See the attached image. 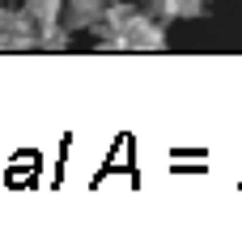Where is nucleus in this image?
<instances>
[{"label":"nucleus","mask_w":242,"mask_h":250,"mask_svg":"<svg viewBox=\"0 0 242 250\" xmlns=\"http://www.w3.org/2000/svg\"><path fill=\"white\" fill-rule=\"evenodd\" d=\"M0 4H4V0H0Z\"/></svg>","instance_id":"nucleus-7"},{"label":"nucleus","mask_w":242,"mask_h":250,"mask_svg":"<svg viewBox=\"0 0 242 250\" xmlns=\"http://www.w3.org/2000/svg\"><path fill=\"white\" fill-rule=\"evenodd\" d=\"M0 51H39V26L26 9L0 4Z\"/></svg>","instance_id":"nucleus-2"},{"label":"nucleus","mask_w":242,"mask_h":250,"mask_svg":"<svg viewBox=\"0 0 242 250\" xmlns=\"http://www.w3.org/2000/svg\"><path fill=\"white\" fill-rule=\"evenodd\" d=\"M22 9L34 17V26H55V21H60V9H64V0H22Z\"/></svg>","instance_id":"nucleus-5"},{"label":"nucleus","mask_w":242,"mask_h":250,"mask_svg":"<svg viewBox=\"0 0 242 250\" xmlns=\"http://www.w3.org/2000/svg\"><path fill=\"white\" fill-rule=\"evenodd\" d=\"M68 42H72V34L60 21L55 26H39V51H68Z\"/></svg>","instance_id":"nucleus-6"},{"label":"nucleus","mask_w":242,"mask_h":250,"mask_svg":"<svg viewBox=\"0 0 242 250\" xmlns=\"http://www.w3.org/2000/svg\"><path fill=\"white\" fill-rule=\"evenodd\" d=\"M102 4H107V0H64V9H60V26H64L68 34L94 30V21L102 17Z\"/></svg>","instance_id":"nucleus-4"},{"label":"nucleus","mask_w":242,"mask_h":250,"mask_svg":"<svg viewBox=\"0 0 242 250\" xmlns=\"http://www.w3.org/2000/svg\"><path fill=\"white\" fill-rule=\"evenodd\" d=\"M166 47H170V39H166V21L153 17L145 4L136 9V17L119 30V34L98 39V51H145L149 55V51H166Z\"/></svg>","instance_id":"nucleus-1"},{"label":"nucleus","mask_w":242,"mask_h":250,"mask_svg":"<svg viewBox=\"0 0 242 250\" xmlns=\"http://www.w3.org/2000/svg\"><path fill=\"white\" fill-rule=\"evenodd\" d=\"M145 9L170 26V21H191V17H204L208 9H213V0H145Z\"/></svg>","instance_id":"nucleus-3"}]
</instances>
